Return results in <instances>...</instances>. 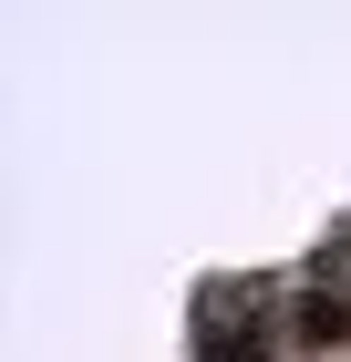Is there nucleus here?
Returning a JSON list of instances; mask_svg holds the SVG:
<instances>
[{"label":"nucleus","mask_w":351,"mask_h":362,"mask_svg":"<svg viewBox=\"0 0 351 362\" xmlns=\"http://www.w3.org/2000/svg\"><path fill=\"white\" fill-rule=\"evenodd\" d=\"M196 362H269V341H258V321H238V332H196Z\"/></svg>","instance_id":"nucleus-1"},{"label":"nucleus","mask_w":351,"mask_h":362,"mask_svg":"<svg viewBox=\"0 0 351 362\" xmlns=\"http://www.w3.org/2000/svg\"><path fill=\"white\" fill-rule=\"evenodd\" d=\"M299 341H351V310L331 300V290H310V300H299Z\"/></svg>","instance_id":"nucleus-2"}]
</instances>
